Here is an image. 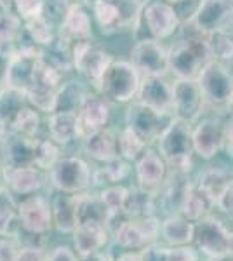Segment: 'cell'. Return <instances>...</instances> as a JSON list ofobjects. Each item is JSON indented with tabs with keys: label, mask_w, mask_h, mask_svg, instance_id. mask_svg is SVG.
<instances>
[{
	"label": "cell",
	"mask_w": 233,
	"mask_h": 261,
	"mask_svg": "<svg viewBox=\"0 0 233 261\" xmlns=\"http://www.w3.org/2000/svg\"><path fill=\"white\" fill-rule=\"evenodd\" d=\"M136 178L139 188L150 193H157L164 187L167 178V162L160 151L145 150V153L136 161Z\"/></svg>",
	"instance_id": "ac0fdd59"
},
{
	"label": "cell",
	"mask_w": 233,
	"mask_h": 261,
	"mask_svg": "<svg viewBox=\"0 0 233 261\" xmlns=\"http://www.w3.org/2000/svg\"><path fill=\"white\" fill-rule=\"evenodd\" d=\"M84 151L96 162H112L118 159V133L113 127H103L84 138Z\"/></svg>",
	"instance_id": "603a6c76"
},
{
	"label": "cell",
	"mask_w": 233,
	"mask_h": 261,
	"mask_svg": "<svg viewBox=\"0 0 233 261\" xmlns=\"http://www.w3.org/2000/svg\"><path fill=\"white\" fill-rule=\"evenodd\" d=\"M151 211H153V193L143 188L129 190L124 211H122L127 218H146L151 216Z\"/></svg>",
	"instance_id": "d6a6232c"
},
{
	"label": "cell",
	"mask_w": 233,
	"mask_h": 261,
	"mask_svg": "<svg viewBox=\"0 0 233 261\" xmlns=\"http://www.w3.org/2000/svg\"><path fill=\"white\" fill-rule=\"evenodd\" d=\"M71 60H73V68L96 87L108 66L112 65L113 58L91 40H80L75 42L71 47Z\"/></svg>",
	"instance_id": "52a82bcc"
},
{
	"label": "cell",
	"mask_w": 233,
	"mask_h": 261,
	"mask_svg": "<svg viewBox=\"0 0 233 261\" xmlns=\"http://www.w3.org/2000/svg\"><path fill=\"white\" fill-rule=\"evenodd\" d=\"M4 169V161H2V157H0V172H2Z\"/></svg>",
	"instance_id": "f5cc1de1"
},
{
	"label": "cell",
	"mask_w": 233,
	"mask_h": 261,
	"mask_svg": "<svg viewBox=\"0 0 233 261\" xmlns=\"http://www.w3.org/2000/svg\"><path fill=\"white\" fill-rule=\"evenodd\" d=\"M127 125L133 127L146 143L159 140L164 134V130L171 124L169 113H160L150 107H145L139 101L133 103L127 110Z\"/></svg>",
	"instance_id": "30bf717a"
},
{
	"label": "cell",
	"mask_w": 233,
	"mask_h": 261,
	"mask_svg": "<svg viewBox=\"0 0 233 261\" xmlns=\"http://www.w3.org/2000/svg\"><path fill=\"white\" fill-rule=\"evenodd\" d=\"M53 204V220L54 228L61 233H73L79 225V193L58 192L50 200Z\"/></svg>",
	"instance_id": "d4e9b609"
},
{
	"label": "cell",
	"mask_w": 233,
	"mask_h": 261,
	"mask_svg": "<svg viewBox=\"0 0 233 261\" xmlns=\"http://www.w3.org/2000/svg\"><path fill=\"white\" fill-rule=\"evenodd\" d=\"M204 99L211 105H224L233 91V79L221 61H211L197 79Z\"/></svg>",
	"instance_id": "8fae6325"
},
{
	"label": "cell",
	"mask_w": 233,
	"mask_h": 261,
	"mask_svg": "<svg viewBox=\"0 0 233 261\" xmlns=\"http://www.w3.org/2000/svg\"><path fill=\"white\" fill-rule=\"evenodd\" d=\"M216 204H218L219 209H223L224 213L233 214V179H231V183L226 187V190L221 193V197H219Z\"/></svg>",
	"instance_id": "7bdbcfd3"
},
{
	"label": "cell",
	"mask_w": 233,
	"mask_h": 261,
	"mask_svg": "<svg viewBox=\"0 0 233 261\" xmlns=\"http://www.w3.org/2000/svg\"><path fill=\"white\" fill-rule=\"evenodd\" d=\"M45 261H80V256L68 246H58L45 254Z\"/></svg>",
	"instance_id": "ab89813d"
},
{
	"label": "cell",
	"mask_w": 233,
	"mask_h": 261,
	"mask_svg": "<svg viewBox=\"0 0 233 261\" xmlns=\"http://www.w3.org/2000/svg\"><path fill=\"white\" fill-rule=\"evenodd\" d=\"M230 183H231V178L226 171L219 169V167H213V169H207L202 172L197 185L200 187V190L216 204L219 197H221V193L226 190V187Z\"/></svg>",
	"instance_id": "4dcf8cb0"
},
{
	"label": "cell",
	"mask_w": 233,
	"mask_h": 261,
	"mask_svg": "<svg viewBox=\"0 0 233 261\" xmlns=\"http://www.w3.org/2000/svg\"><path fill=\"white\" fill-rule=\"evenodd\" d=\"M165 2L172 4V6H176V4H181V2H185V0H165Z\"/></svg>",
	"instance_id": "816d5d0a"
},
{
	"label": "cell",
	"mask_w": 233,
	"mask_h": 261,
	"mask_svg": "<svg viewBox=\"0 0 233 261\" xmlns=\"http://www.w3.org/2000/svg\"><path fill=\"white\" fill-rule=\"evenodd\" d=\"M9 127L12 133H18L21 136L39 138V133L42 129L40 112L37 108H33L30 103H27L12 117V120L9 122Z\"/></svg>",
	"instance_id": "f546056e"
},
{
	"label": "cell",
	"mask_w": 233,
	"mask_h": 261,
	"mask_svg": "<svg viewBox=\"0 0 233 261\" xmlns=\"http://www.w3.org/2000/svg\"><path fill=\"white\" fill-rule=\"evenodd\" d=\"M19 251L14 237H0V261H18Z\"/></svg>",
	"instance_id": "f35d334b"
},
{
	"label": "cell",
	"mask_w": 233,
	"mask_h": 261,
	"mask_svg": "<svg viewBox=\"0 0 233 261\" xmlns=\"http://www.w3.org/2000/svg\"><path fill=\"white\" fill-rule=\"evenodd\" d=\"M131 63L143 77L164 75L169 70V53L157 39H143L131 50Z\"/></svg>",
	"instance_id": "7c38bea8"
},
{
	"label": "cell",
	"mask_w": 233,
	"mask_h": 261,
	"mask_svg": "<svg viewBox=\"0 0 233 261\" xmlns=\"http://www.w3.org/2000/svg\"><path fill=\"white\" fill-rule=\"evenodd\" d=\"M228 107H230L231 108V110H233V91H231V94H230V99H228Z\"/></svg>",
	"instance_id": "f907efd6"
},
{
	"label": "cell",
	"mask_w": 233,
	"mask_h": 261,
	"mask_svg": "<svg viewBox=\"0 0 233 261\" xmlns=\"http://www.w3.org/2000/svg\"><path fill=\"white\" fill-rule=\"evenodd\" d=\"M138 101L160 113L174 112V91L172 86L164 79V75H146L141 79L138 91Z\"/></svg>",
	"instance_id": "4fadbf2b"
},
{
	"label": "cell",
	"mask_w": 233,
	"mask_h": 261,
	"mask_svg": "<svg viewBox=\"0 0 233 261\" xmlns=\"http://www.w3.org/2000/svg\"><path fill=\"white\" fill-rule=\"evenodd\" d=\"M80 261H112V258H110V254H105L103 251H99L94 252V254L84 256V258H80Z\"/></svg>",
	"instance_id": "f6af8a7d"
},
{
	"label": "cell",
	"mask_w": 233,
	"mask_h": 261,
	"mask_svg": "<svg viewBox=\"0 0 233 261\" xmlns=\"http://www.w3.org/2000/svg\"><path fill=\"white\" fill-rule=\"evenodd\" d=\"M233 18V2L231 0H200L195 9L190 23L200 33H211L226 30Z\"/></svg>",
	"instance_id": "ba28073f"
},
{
	"label": "cell",
	"mask_w": 233,
	"mask_h": 261,
	"mask_svg": "<svg viewBox=\"0 0 233 261\" xmlns=\"http://www.w3.org/2000/svg\"><path fill=\"white\" fill-rule=\"evenodd\" d=\"M35 145L37 138L21 136L11 130L6 140L0 143L4 166H35Z\"/></svg>",
	"instance_id": "7402d4cb"
},
{
	"label": "cell",
	"mask_w": 233,
	"mask_h": 261,
	"mask_svg": "<svg viewBox=\"0 0 233 261\" xmlns=\"http://www.w3.org/2000/svg\"><path fill=\"white\" fill-rule=\"evenodd\" d=\"M190 33H185V39L179 45L169 53V70L177 79L197 81L204 68L211 63L209 35H204L188 21Z\"/></svg>",
	"instance_id": "6da1fadb"
},
{
	"label": "cell",
	"mask_w": 233,
	"mask_h": 261,
	"mask_svg": "<svg viewBox=\"0 0 233 261\" xmlns=\"http://www.w3.org/2000/svg\"><path fill=\"white\" fill-rule=\"evenodd\" d=\"M127 174H129V166H127V162L120 161V159H115V161H112V162H105L103 167L94 171L92 183L105 185V187L118 185Z\"/></svg>",
	"instance_id": "836d02e7"
},
{
	"label": "cell",
	"mask_w": 233,
	"mask_h": 261,
	"mask_svg": "<svg viewBox=\"0 0 233 261\" xmlns=\"http://www.w3.org/2000/svg\"><path fill=\"white\" fill-rule=\"evenodd\" d=\"M213 204L214 202L200 190L198 185L188 183V188H186L183 197V204H181V211H183V216L188 218L190 221H200L205 218Z\"/></svg>",
	"instance_id": "f1b7e54d"
},
{
	"label": "cell",
	"mask_w": 233,
	"mask_h": 261,
	"mask_svg": "<svg viewBox=\"0 0 233 261\" xmlns=\"http://www.w3.org/2000/svg\"><path fill=\"white\" fill-rule=\"evenodd\" d=\"M18 261H45V252L42 251V247L30 244V246L21 247Z\"/></svg>",
	"instance_id": "b9f144b4"
},
{
	"label": "cell",
	"mask_w": 233,
	"mask_h": 261,
	"mask_svg": "<svg viewBox=\"0 0 233 261\" xmlns=\"http://www.w3.org/2000/svg\"><path fill=\"white\" fill-rule=\"evenodd\" d=\"M190 122L174 119L159 138V151L176 174H185L192 169L193 138Z\"/></svg>",
	"instance_id": "7a4b0ae2"
},
{
	"label": "cell",
	"mask_w": 233,
	"mask_h": 261,
	"mask_svg": "<svg viewBox=\"0 0 233 261\" xmlns=\"http://www.w3.org/2000/svg\"><path fill=\"white\" fill-rule=\"evenodd\" d=\"M21 231L19 202L6 185L0 187V237H18Z\"/></svg>",
	"instance_id": "484cf974"
},
{
	"label": "cell",
	"mask_w": 233,
	"mask_h": 261,
	"mask_svg": "<svg viewBox=\"0 0 233 261\" xmlns=\"http://www.w3.org/2000/svg\"><path fill=\"white\" fill-rule=\"evenodd\" d=\"M148 143L133 127H124L118 133V155L124 161H138L146 150Z\"/></svg>",
	"instance_id": "1f68e13d"
},
{
	"label": "cell",
	"mask_w": 233,
	"mask_h": 261,
	"mask_svg": "<svg viewBox=\"0 0 233 261\" xmlns=\"http://www.w3.org/2000/svg\"><path fill=\"white\" fill-rule=\"evenodd\" d=\"M192 138L195 153L202 159H213L224 146V125L214 119H205L193 129Z\"/></svg>",
	"instance_id": "ffe728a7"
},
{
	"label": "cell",
	"mask_w": 233,
	"mask_h": 261,
	"mask_svg": "<svg viewBox=\"0 0 233 261\" xmlns=\"http://www.w3.org/2000/svg\"><path fill=\"white\" fill-rule=\"evenodd\" d=\"M231 2H233V0H231Z\"/></svg>",
	"instance_id": "11a10c76"
},
{
	"label": "cell",
	"mask_w": 233,
	"mask_h": 261,
	"mask_svg": "<svg viewBox=\"0 0 233 261\" xmlns=\"http://www.w3.org/2000/svg\"><path fill=\"white\" fill-rule=\"evenodd\" d=\"M24 35V21L6 4H0V49L12 53L18 42Z\"/></svg>",
	"instance_id": "4316f807"
},
{
	"label": "cell",
	"mask_w": 233,
	"mask_h": 261,
	"mask_svg": "<svg viewBox=\"0 0 233 261\" xmlns=\"http://www.w3.org/2000/svg\"><path fill=\"white\" fill-rule=\"evenodd\" d=\"M49 172V181L56 192L63 193H84L92 185L94 171L82 157H61Z\"/></svg>",
	"instance_id": "277c9868"
},
{
	"label": "cell",
	"mask_w": 233,
	"mask_h": 261,
	"mask_svg": "<svg viewBox=\"0 0 233 261\" xmlns=\"http://www.w3.org/2000/svg\"><path fill=\"white\" fill-rule=\"evenodd\" d=\"M174 91V113L176 119L193 122L198 119L204 107L205 99L202 94V89L198 86V81H186L177 79V82L172 86Z\"/></svg>",
	"instance_id": "9a60e30c"
},
{
	"label": "cell",
	"mask_w": 233,
	"mask_h": 261,
	"mask_svg": "<svg viewBox=\"0 0 233 261\" xmlns=\"http://www.w3.org/2000/svg\"><path fill=\"white\" fill-rule=\"evenodd\" d=\"M61 146L54 143L50 138H37L35 145V166L40 167L42 171H50L61 155H59Z\"/></svg>",
	"instance_id": "e575fe53"
},
{
	"label": "cell",
	"mask_w": 233,
	"mask_h": 261,
	"mask_svg": "<svg viewBox=\"0 0 233 261\" xmlns=\"http://www.w3.org/2000/svg\"><path fill=\"white\" fill-rule=\"evenodd\" d=\"M160 233L165 239V242L172 244V246H186V244L193 242L195 225L188 218L169 216L160 225Z\"/></svg>",
	"instance_id": "83f0119b"
},
{
	"label": "cell",
	"mask_w": 233,
	"mask_h": 261,
	"mask_svg": "<svg viewBox=\"0 0 233 261\" xmlns=\"http://www.w3.org/2000/svg\"><path fill=\"white\" fill-rule=\"evenodd\" d=\"M73 249L75 252L84 256L99 252L108 242V225L103 221H82L73 230Z\"/></svg>",
	"instance_id": "d6986e66"
},
{
	"label": "cell",
	"mask_w": 233,
	"mask_h": 261,
	"mask_svg": "<svg viewBox=\"0 0 233 261\" xmlns=\"http://www.w3.org/2000/svg\"><path fill=\"white\" fill-rule=\"evenodd\" d=\"M224 148L233 155V117L224 125Z\"/></svg>",
	"instance_id": "ee69618b"
},
{
	"label": "cell",
	"mask_w": 233,
	"mask_h": 261,
	"mask_svg": "<svg viewBox=\"0 0 233 261\" xmlns=\"http://www.w3.org/2000/svg\"><path fill=\"white\" fill-rule=\"evenodd\" d=\"M115 261H143L141 259V254H136V252H124V254H120Z\"/></svg>",
	"instance_id": "bcb514c9"
},
{
	"label": "cell",
	"mask_w": 233,
	"mask_h": 261,
	"mask_svg": "<svg viewBox=\"0 0 233 261\" xmlns=\"http://www.w3.org/2000/svg\"><path fill=\"white\" fill-rule=\"evenodd\" d=\"M228 239L230 233L218 220L204 218L195 225V237L193 242L204 254L211 258H219L228 252Z\"/></svg>",
	"instance_id": "5bb4252c"
},
{
	"label": "cell",
	"mask_w": 233,
	"mask_h": 261,
	"mask_svg": "<svg viewBox=\"0 0 233 261\" xmlns=\"http://www.w3.org/2000/svg\"><path fill=\"white\" fill-rule=\"evenodd\" d=\"M211 54L218 58V61H231L233 60V35L226 30L216 32L209 35Z\"/></svg>",
	"instance_id": "8d00e7d4"
},
{
	"label": "cell",
	"mask_w": 233,
	"mask_h": 261,
	"mask_svg": "<svg viewBox=\"0 0 233 261\" xmlns=\"http://www.w3.org/2000/svg\"><path fill=\"white\" fill-rule=\"evenodd\" d=\"M11 9L14 11L24 23H28V21L44 18L47 4H45V0H12Z\"/></svg>",
	"instance_id": "74e56055"
},
{
	"label": "cell",
	"mask_w": 233,
	"mask_h": 261,
	"mask_svg": "<svg viewBox=\"0 0 233 261\" xmlns=\"http://www.w3.org/2000/svg\"><path fill=\"white\" fill-rule=\"evenodd\" d=\"M141 19L151 39H167L179 28V16L174 6L165 0H151L143 6Z\"/></svg>",
	"instance_id": "9c48e42d"
},
{
	"label": "cell",
	"mask_w": 233,
	"mask_h": 261,
	"mask_svg": "<svg viewBox=\"0 0 233 261\" xmlns=\"http://www.w3.org/2000/svg\"><path fill=\"white\" fill-rule=\"evenodd\" d=\"M7 134H9V124H7V120L4 117H0V143L6 140Z\"/></svg>",
	"instance_id": "7dc6e473"
},
{
	"label": "cell",
	"mask_w": 233,
	"mask_h": 261,
	"mask_svg": "<svg viewBox=\"0 0 233 261\" xmlns=\"http://www.w3.org/2000/svg\"><path fill=\"white\" fill-rule=\"evenodd\" d=\"M160 223L153 216L146 218H127L117 226L113 235L115 242L124 249L143 251L159 237Z\"/></svg>",
	"instance_id": "8992f818"
},
{
	"label": "cell",
	"mask_w": 233,
	"mask_h": 261,
	"mask_svg": "<svg viewBox=\"0 0 233 261\" xmlns=\"http://www.w3.org/2000/svg\"><path fill=\"white\" fill-rule=\"evenodd\" d=\"M59 33L66 40H70L71 44L80 40H91L92 19L87 9L80 2H73L68 7H65V14L61 18Z\"/></svg>",
	"instance_id": "44dd1931"
},
{
	"label": "cell",
	"mask_w": 233,
	"mask_h": 261,
	"mask_svg": "<svg viewBox=\"0 0 233 261\" xmlns=\"http://www.w3.org/2000/svg\"><path fill=\"white\" fill-rule=\"evenodd\" d=\"M45 171L37 166H4L2 179L14 195L27 197L37 193L45 185Z\"/></svg>",
	"instance_id": "2e32d148"
},
{
	"label": "cell",
	"mask_w": 233,
	"mask_h": 261,
	"mask_svg": "<svg viewBox=\"0 0 233 261\" xmlns=\"http://www.w3.org/2000/svg\"><path fill=\"white\" fill-rule=\"evenodd\" d=\"M12 53L7 49H0V94L9 87V65Z\"/></svg>",
	"instance_id": "60d3db41"
},
{
	"label": "cell",
	"mask_w": 233,
	"mask_h": 261,
	"mask_svg": "<svg viewBox=\"0 0 233 261\" xmlns=\"http://www.w3.org/2000/svg\"><path fill=\"white\" fill-rule=\"evenodd\" d=\"M0 4H2V0H0Z\"/></svg>",
	"instance_id": "db71d44e"
},
{
	"label": "cell",
	"mask_w": 233,
	"mask_h": 261,
	"mask_svg": "<svg viewBox=\"0 0 233 261\" xmlns=\"http://www.w3.org/2000/svg\"><path fill=\"white\" fill-rule=\"evenodd\" d=\"M45 129H47V138L58 143L59 146L80 140L79 115L73 110H56L49 113Z\"/></svg>",
	"instance_id": "cb8c5ba5"
},
{
	"label": "cell",
	"mask_w": 233,
	"mask_h": 261,
	"mask_svg": "<svg viewBox=\"0 0 233 261\" xmlns=\"http://www.w3.org/2000/svg\"><path fill=\"white\" fill-rule=\"evenodd\" d=\"M19 221L21 230L32 237H44L54 226L53 204L47 197L40 193L23 197L19 202Z\"/></svg>",
	"instance_id": "5b68a950"
},
{
	"label": "cell",
	"mask_w": 233,
	"mask_h": 261,
	"mask_svg": "<svg viewBox=\"0 0 233 261\" xmlns=\"http://www.w3.org/2000/svg\"><path fill=\"white\" fill-rule=\"evenodd\" d=\"M226 254H230L233 258V233H230V239H228V252Z\"/></svg>",
	"instance_id": "c3c4849f"
},
{
	"label": "cell",
	"mask_w": 233,
	"mask_h": 261,
	"mask_svg": "<svg viewBox=\"0 0 233 261\" xmlns=\"http://www.w3.org/2000/svg\"><path fill=\"white\" fill-rule=\"evenodd\" d=\"M80 140L87 138L89 134L103 129L108 125L110 120V103L101 94H87L77 110Z\"/></svg>",
	"instance_id": "e0dca14e"
},
{
	"label": "cell",
	"mask_w": 233,
	"mask_h": 261,
	"mask_svg": "<svg viewBox=\"0 0 233 261\" xmlns=\"http://www.w3.org/2000/svg\"><path fill=\"white\" fill-rule=\"evenodd\" d=\"M141 77L136 66L131 61H112L108 70L97 82L96 89L101 96H105L108 101L115 103H129L138 96Z\"/></svg>",
	"instance_id": "3957f363"
},
{
	"label": "cell",
	"mask_w": 233,
	"mask_h": 261,
	"mask_svg": "<svg viewBox=\"0 0 233 261\" xmlns=\"http://www.w3.org/2000/svg\"><path fill=\"white\" fill-rule=\"evenodd\" d=\"M127 195H129V188L124 187V185H120V183L105 187L99 193L101 200H103L105 207L108 209V213L112 218L118 216V214L124 211Z\"/></svg>",
	"instance_id": "d590c367"
},
{
	"label": "cell",
	"mask_w": 233,
	"mask_h": 261,
	"mask_svg": "<svg viewBox=\"0 0 233 261\" xmlns=\"http://www.w3.org/2000/svg\"><path fill=\"white\" fill-rule=\"evenodd\" d=\"M214 261H233V258L230 254H224V256H219V258H214Z\"/></svg>",
	"instance_id": "681fc988"
}]
</instances>
